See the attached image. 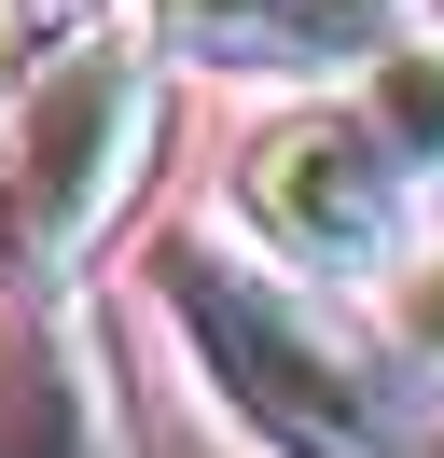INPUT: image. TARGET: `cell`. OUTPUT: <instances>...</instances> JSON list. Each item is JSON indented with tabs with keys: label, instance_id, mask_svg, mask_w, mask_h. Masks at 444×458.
Returning <instances> with one entry per match:
<instances>
[{
	"label": "cell",
	"instance_id": "1",
	"mask_svg": "<svg viewBox=\"0 0 444 458\" xmlns=\"http://www.w3.org/2000/svg\"><path fill=\"white\" fill-rule=\"evenodd\" d=\"M153 306L264 458H444V417L416 403V375L375 361L320 292H292V264H250L236 236H166Z\"/></svg>",
	"mask_w": 444,
	"mask_h": 458
},
{
	"label": "cell",
	"instance_id": "2",
	"mask_svg": "<svg viewBox=\"0 0 444 458\" xmlns=\"http://www.w3.org/2000/svg\"><path fill=\"white\" fill-rule=\"evenodd\" d=\"M153 140H166V70L125 29L42 42V70L14 84V125H0V250H14V278H42V292L70 278L139 208Z\"/></svg>",
	"mask_w": 444,
	"mask_h": 458
},
{
	"label": "cell",
	"instance_id": "3",
	"mask_svg": "<svg viewBox=\"0 0 444 458\" xmlns=\"http://www.w3.org/2000/svg\"><path fill=\"white\" fill-rule=\"evenodd\" d=\"M403 167L375 153V125L361 112H292L264 125V140L236 153V223L264 236L292 278H388V250H403Z\"/></svg>",
	"mask_w": 444,
	"mask_h": 458
},
{
	"label": "cell",
	"instance_id": "4",
	"mask_svg": "<svg viewBox=\"0 0 444 458\" xmlns=\"http://www.w3.org/2000/svg\"><path fill=\"white\" fill-rule=\"evenodd\" d=\"M0 458H139L125 445V403H111L98 319H42L28 375L0 389Z\"/></svg>",
	"mask_w": 444,
	"mask_h": 458
},
{
	"label": "cell",
	"instance_id": "5",
	"mask_svg": "<svg viewBox=\"0 0 444 458\" xmlns=\"http://www.w3.org/2000/svg\"><path fill=\"white\" fill-rule=\"evenodd\" d=\"M361 125L403 167V195H444V14H416L361 56Z\"/></svg>",
	"mask_w": 444,
	"mask_h": 458
},
{
	"label": "cell",
	"instance_id": "6",
	"mask_svg": "<svg viewBox=\"0 0 444 458\" xmlns=\"http://www.w3.org/2000/svg\"><path fill=\"white\" fill-rule=\"evenodd\" d=\"M153 42L194 70H292V0H153Z\"/></svg>",
	"mask_w": 444,
	"mask_h": 458
},
{
	"label": "cell",
	"instance_id": "7",
	"mask_svg": "<svg viewBox=\"0 0 444 458\" xmlns=\"http://www.w3.org/2000/svg\"><path fill=\"white\" fill-rule=\"evenodd\" d=\"M444 0H292V70H333V56H375L388 29H416Z\"/></svg>",
	"mask_w": 444,
	"mask_h": 458
},
{
	"label": "cell",
	"instance_id": "8",
	"mask_svg": "<svg viewBox=\"0 0 444 458\" xmlns=\"http://www.w3.org/2000/svg\"><path fill=\"white\" fill-rule=\"evenodd\" d=\"M388 347L416 389H444V250H388Z\"/></svg>",
	"mask_w": 444,
	"mask_h": 458
},
{
	"label": "cell",
	"instance_id": "9",
	"mask_svg": "<svg viewBox=\"0 0 444 458\" xmlns=\"http://www.w3.org/2000/svg\"><path fill=\"white\" fill-rule=\"evenodd\" d=\"M28 29H42V0H0V70L28 56Z\"/></svg>",
	"mask_w": 444,
	"mask_h": 458
}]
</instances>
